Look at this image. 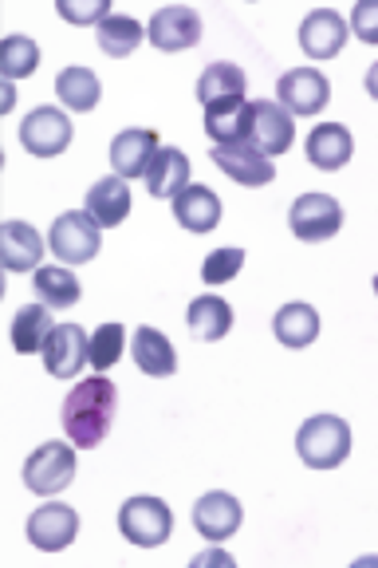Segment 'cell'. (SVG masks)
<instances>
[{"instance_id": "5bb4252c", "label": "cell", "mask_w": 378, "mask_h": 568, "mask_svg": "<svg viewBox=\"0 0 378 568\" xmlns=\"http://www.w3.org/2000/svg\"><path fill=\"white\" fill-rule=\"evenodd\" d=\"M347 20L339 17V12L331 9H316L304 17V24H299V48L311 55V60H331V55L344 52L347 44Z\"/></svg>"}, {"instance_id": "cb8c5ba5", "label": "cell", "mask_w": 378, "mask_h": 568, "mask_svg": "<svg viewBox=\"0 0 378 568\" xmlns=\"http://www.w3.org/2000/svg\"><path fill=\"white\" fill-rule=\"evenodd\" d=\"M248 111H253V103H248V99H229V103L205 106V134L213 139V146H233V142H245Z\"/></svg>"}, {"instance_id": "836d02e7", "label": "cell", "mask_w": 378, "mask_h": 568, "mask_svg": "<svg viewBox=\"0 0 378 568\" xmlns=\"http://www.w3.org/2000/svg\"><path fill=\"white\" fill-rule=\"evenodd\" d=\"M60 9V17L68 20V24H103L106 17H111V0H60L55 4Z\"/></svg>"}, {"instance_id": "603a6c76", "label": "cell", "mask_w": 378, "mask_h": 568, "mask_svg": "<svg viewBox=\"0 0 378 568\" xmlns=\"http://www.w3.org/2000/svg\"><path fill=\"white\" fill-rule=\"evenodd\" d=\"M190 186V159H185L177 146H159V154H154V162H150L146 170V190L150 197H174L177 190Z\"/></svg>"}, {"instance_id": "9a60e30c", "label": "cell", "mask_w": 378, "mask_h": 568, "mask_svg": "<svg viewBox=\"0 0 378 568\" xmlns=\"http://www.w3.org/2000/svg\"><path fill=\"white\" fill-rule=\"evenodd\" d=\"M241 521H245V509H241V501L233 494H221V489L205 494L202 501L194 506L197 532H202L205 541H213V545H221L225 537H233V532L241 529Z\"/></svg>"}, {"instance_id": "7c38bea8", "label": "cell", "mask_w": 378, "mask_h": 568, "mask_svg": "<svg viewBox=\"0 0 378 568\" xmlns=\"http://www.w3.org/2000/svg\"><path fill=\"white\" fill-rule=\"evenodd\" d=\"M154 154H159V131H150V126H126V131L115 134V142H111V166H115V178H123V182L146 178Z\"/></svg>"}, {"instance_id": "3957f363", "label": "cell", "mask_w": 378, "mask_h": 568, "mask_svg": "<svg viewBox=\"0 0 378 568\" xmlns=\"http://www.w3.org/2000/svg\"><path fill=\"white\" fill-rule=\"evenodd\" d=\"M119 529L139 549H159V545L170 541V532H174V514H170V506L162 497H131L119 509Z\"/></svg>"}, {"instance_id": "ac0fdd59", "label": "cell", "mask_w": 378, "mask_h": 568, "mask_svg": "<svg viewBox=\"0 0 378 568\" xmlns=\"http://www.w3.org/2000/svg\"><path fill=\"white\" fill-rule=\"evenodd\" d=\"M44 257V241L28 222H4L0 225V265L9 273H28V268H40Z\"/></svg>"}, {"instance_id": "277c9868", "label": "cell", "mask_w": 378, "mask_h": 568, "mask_svg": "<svg viewBox=\"0 0 378 568\" xmlns=\"http://www.w3.org/2000/svg\"><path fill=\"white\" fill-rule=\"evenodd\" d=\"M75 478V450L68 443H40L24 462V486L40 497H52Z\"/></svg>"}, {"instance_id": "f1b7e54d", "label": "cell", "mask_w": 378, "mask_h": 568, "mask_svg": "<svg viewBox=\"0 0 378 568\" xmlns=\"http://www.w3.org/2000/svg\"><path fill=\"white\" fill-rule=\"evenodd\" d=\"M197 99H202V106L245 99V71L237 63H210L197 80Z\"/></svg>"}, {"instance_id": "d4e9b609", "label": "cell", "mask_w": 378, "mask_h": 568, "mask_svg": "<svg viewBox=\"0 0 378 568\" xmlns=\"http://www.w3.org/2000/svg\"><path fill=\"white\" fill-rule=\"evenodd\" d=\"M273 332L284 347H311L319 336V312L304 301H292L273 316Z\"/></svg>"}, {"instance_id": "6da1fadb", "label": "cell", "mask_w": 378, "mask_h": 568, "mask_svg": "<svg viewBox=\"0 0 378 568\" xmlns=\"http://www.w3.org/2000/svg\"><path fill=\"white\" fill-rule=\"evenodd\" d=\"M115 410H119V390L103 372L91 375V379H80L68 390V399H63L60 410L63 435H68V443L80 446V450H95L111 435Z\"/></svg>"}, {"instance_id": "9c48e42d", "label": "cell", "mask_w": 378, "mask_h": 568, "mask_svg": "<svg viewBox=\"0 0 378 568\" xmlns=\"http://www.w3.org/2000/svg\"><path fill=\"white\" fill-rule=\"evenodd\" d=\"M276 95H280V106L288 115H319L331 99V83H327L324 71L316 68H296L284 71L280 83H276Z\"/></svg>"}, {"instance_id": "d6a6232c", "label": "cell", "mask_w": 378, "mask_h": 568, "mask_svg": "<svg viewBox=\"0 0 378 568\" xmlns=\"http://www.w3.org/2000/svg\"><path fill=\"white\" fill-rule=\"evenodd\" d=\"M241 268H245V248H213L202 265V281L217 288V284H229Z\"/></svg>"}, {"instance_id": "44dd1931", "label": "cell", "mask_w": 378, "mask_h": 568, "mask_svg": "<svg viewBox=\"0 0 378 568\" xmlns=\"http://www.w3.org/2000/svg\"><path fill=\"white\" fill-rule=\"evenodd\" d=\"M134 364H139L142 375L150 379H170L177 372V352L159 328H139L134 332V344H131Z\"/></svg>"}, {"instance_id": "484cf974", "label": "cell", "mask_w": 378, "mask_h": 568, "mask_svg": "<svg viewBox=\"0 0 378 568\" xmlns=\"http://www.w3.org/2000/svg\"><path fill=\"white\" fill-rule=\"evenodd\" d=\"M55 95L68 111H95L99 99H103V83L91 68H80V63H71L55 75Z\"/></svg>"}, {"instance_id": "f546056e", "label": "cell", "mask_w": 378, "mask_h": 568, "mask_svg": "<svg viewBox=\"0 0 378 568\" xmlns=\"http://www.w3.org/2000/svg\"><path fill=\"white\" fill-rule=\"evenodd\" d=\"M95 36H99V48H103L111 60H126V55L142 44L146 32H142V24L134 17H115V12H111V17L95 28Z\"/></svg>"}, {"instance_id": "7a4b0ae2", "label": "cell", "mask_w": 378, "mask_h": 568, "mask_svg": "<svg viewBox=\"0 0 378 568\" xmlns=\"http://www.w3.org/2000/svg\"><path fill=\"white\" fill-rule=\"evenodd\" d=\"M296 450L304 458V466L311 470H335L344 466L347 454H351V426L339 415H316L299 426Z\"/></svg>"}, {"instance_id": "83f0119b", "label": "cell", "mask_w": 378, "mask_h": 568, "mask_svg": "<svg viewBox=\"0 0 378 568\" xmlns=\"http://www.w3.org/2000/svg\"><path fill=\"white\" fill-rule=\"evenodd\" d=\"M52 308H44V304H24V308L12 316V347H17L20 355H32V352H44L48 336H52Z\"/></svg>"}, {"instance_id": "ffe728a7", "label": "cell", "mask_w": 378, "mask_h": 568, "mask_svg": "<svg viewBox=\"0 0 378 568\" xmlns=\"http://www.w3.org/2000/svg\"><path fill=\"white\" fill-rule=\"evenodd\" d=\"M185 328L194 332L202 344H217V339H225L233 328L229 301H221V296H213V293L190 301V308H185Z\"/></svg>"}, {"instance_id": "7402d4cb", "label": "cell", "mask_w": 378, "mask_h": 568, "mask_svg": "<svg viewBox=\"0 0 378 568\" xmlns=\"http://www.w3.org/2000/svg\"><path fill=\"white\" fill-rule=\"evenodd\" d=\"M355 154V139L344 123H324L308 134V159L319 170H344Z\"/></svg>"}, {"instance_id": "4dcf8cb0", "label": "cell", "mask_w": 378, "mask_h": 568, "mask_svg": "<svg viewBox=\"0 0 378 568\" xmlns=\"http://www.w3.org/2000/svg\"><path fill=\"white\" fill-rule=\"evenodd\" d=\"M40 68V48L28 36H4L0 40V75L4 80H24Z\"/></svg>"}, {"instance_id": "e575fe53", "label": "cell", "mask_w": 378, "mask_h": 568, "mask_svg": "<svg viewBox=\"0 0 378 568\" xmlns=\"http://www.w3.org/2000/svg\"><path fill=\"white\" fill-rule=\"evenodd\" d=\"M12 103H17V91H12V83H0V115H4V111H12Z\"/></svg>"}, {"instance_id": "8fae6325", "label": "cell", "mask_w": 378, "mask_h": 568, "mask_svg": "<svg viewBox=\"0 0 378 568\" xmlns=\"http://www.w3.org/2000/svg\"><path fill=\"white\" fill-rule=\"evenodd\" d=\"M150 44L159 52H185L202 40V17L185 4H170V9H159L154 20H150Z\"/></svg>"}, {"instance_id": "d6986e66", "label": "cell", "mask_w": 378, "mask_h": 568, "mask_svg": "<svg viewBox=\"0 0 378 568\" xmlns=\"http://www.w3.org/2000/svg\"><path fill=\"white\" fill-rule=\"evenodd\" d=\"M170 202H174V217L182 230L210 233L221 225V197L213 194L210 186H185V190H177Z\"/></svg>"}, {"instance_id": "d590c367", "label": "cell", "mask_w": 378, "mask_h": 568, "mask_svg": "<svg viewBox=\"0 0 378 568\" xmlns=\"http://www.w3.org/2000/svg\"><path fill=\"white\" fill-rule=\"evenodd\" d=\"M194 565H233L229 552H205V557H197Z\"/></svg>"}, {"instance_id": "30bf717a", "label": "cell", "mask_w": 378, "mask_h": 568, "mask_svg": "<svg viewBox=\"0 0 378 568\" xmlns=\"http://www.w3.org/2000/svg\"><path fill=\"white\" fill-rule=\"evenodd\" d=\"M28 541L35 545L40 552H60L75 541V532H80V514L63 501H48L40 506L32 517H28Z\"/></svg>"}, {"instance_id": "52a82bcc", "label": "cell", "mask_w": 378, "mask_h": 568, "mask_svg": "<svg viewBox=\"0 0 378 568\" xmlns=\"http://www.w3.org/2000/svg\"><path fill=\"white\" fill-rule=\"evenodd\" d=\"M71 119L55 106H35L32 115L20 123V146H24L32 159H60L71 146Z\"/></svg>"}, {"instance_id": "2e32d148", "label": "cell", "mask_w": 378, "mask_h": 568, "mask_svg": "<svg viewBox=\"0 0 378 568\" xmlns=\"http://www.w3.org/2000/svg\"><path fill=\"white\" fill-rule=\"evenodd\" d=\"M213 162L221 174H229L241 186H268L276 178L273 159H264L260 151H253L248 142H233V146H213Z\"/></svg>"}, {"instance_id": "4316f807", "label": "cell", "mask_w": 378, "mask_h": 568, "mask_svg": "<svg viewBox=\"0 0 378 568\" xmlns=\"http://www.w3.org/2000/svg\"><path fill=\"white\" fill-rule=\"evenodd\" d=\"M32 288L44 308H71V304H80V296H83L80 276L63 265H40L32 276Z\"/></svg>"}, {"instance_id": "4fadbf2b", "label": "cell", "mask_w": 378, "mask_h": 568, "mask_svg": "<svg viewBox=\"0 0 378 568\" xmlns=\"http://www.w3.org/2000/svg\"><path fill=\"white\" fill-rule=\"evenodd\" d=\"M88 364V332L80 324H60L44 344V367L55 379H75Z\"/></svg>"}, {"instance_id": "5b68a950", "label": "cell", "mask_w": 378, "mask_h": 568, "mask_svg": "<svg viewBox=\"0 0 378 568\" xmlns=\"http://www.w3.org/2000/svg\"><path fill=\"white\" fill-rule=\"evenodd\" d=\"M245 142L253 151H260L264 159H276V154H288L292 142H296V123L273 99H256L253 111H248V134Z\"/></svg>"}, {"instance_id": "ba28073f", "label": "cell", "mask_w": 378, "mask_h": 568, "mask_svg": "<svg viewBox=\"0 0 378 568\" xmlns=\"http://www.w3.org/2000/svg\"><path fill=\"white\" fill-rule=\"evenodd\" d=\"M288 225L299 241H331L335 233L344 230V205L335 202L331 194H304L292 202V213H288Z\"/></svg>"}, {"instance_id": "8992f818", "label": "cell", "mask_w": 378, "mask_h": 568, "mask_svg": "<svg viewBox=\"0 0 378 568\" xmlns=\"http://www.w3.org/2000/svg\"><path fill=\"white\" fill-rule=\"evenodd\" d=\"M48 245H52V253L63 265H88V261H95L99 248H103V237H99V225L91 222L88 213L71 210V213H60L52 222Z\"/></svg>"}, {"instance_id": "e0dca14e", "label": "cell", "mask_w": 378, "mask_h": 568, "mask_svg": "<svg viewBox=\"0 0 378 568\" xmlns=\"http://www.w3.org/2000/svg\"><path fill=\"white\" fill-rule=\"evenodd\" d=\"M83 213L99 230H111V225H123L126 213H131V186L123 178H99L95 186L88 190V202H83Z\"/></svg>"}, {"instance_id": "1f68e13d", "label": "cell", "mask_w": 378, "mask_h": 568, "mask_svg": "<svg viewBox=\"0 0 378 568\" xmlns=\"http://www.w3.org/2000/svg\"><path fill=\"white\" fill-rule=\"evenodd\" d=\"M123 347H126L123 324H99L95 336H88V364L95 372H111L123 359Z\"/></svg>"}, {"instance_id": "8d00e7d4", "label": "cell", "mask_w": 378, "mask_h": 568, "mask_svg": "<svg viewBox=\"0 0 378 568\" xmlns=\"http://www.w3.org/2000/svg\"><path fill=\"white\" fill-rule=\"evenodd\" d=\"M0 296H4V281H0Z\"/></svg>"}]
</instances>
